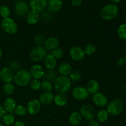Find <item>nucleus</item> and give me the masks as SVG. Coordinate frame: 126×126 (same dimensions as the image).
<instances>
[{
  "instance_id": "29",
  "label": "nucleus",
  "mask_w": 126,
  "mask_h": 126,
  "mask_svg": "<svg viewBox=\"0 0 126 126\" xmlns=\"http://www.w3.org/2000/svg\"><path fill=\"white\" fill-rule=\"evenodd\" d=\"M2 118V122L6 126H11L14 123V117L12 114H5Z\"/></svg>"
},
{
  "instance_id": "37",
  "label": "nucleus",
  "mask_w": 126,
  "mask_h": 126,
  "mask_svg": "<svg viewBox=\"0 0 126 126\" xmlns=\"http://www.w3.org/2000/svg\"><path fill=\"white\" fill-rule=\"evenodd\" d=\"M34 42H35L37 46H42V45L44 44V42H45L44 36L41 35V34L37 35L34 38Z\"/></svg>"
},
{
  "instance_id": "28",
  "label": "nucleus",
  "mask_w": 126,
  "mask_h": 126,
  "mask_svg": "<svg viewBox=\"0 0 126 126\" xmlns=\"http://www.w3.org/2000/svg\"><path fill=\"white\" fill-rule=\"evenodd\" d=\"M44 78H45L46 80L49 81H55L57 78V74L55 71L53 70H48L46 72L44 73Z\"/></svg>"
},
{
  "instance_id": "35",
  "label": "nucleus",
  "mask_w": 126,
  "mask_h": 126,
  "mask_svg": "<svg viewBox=\"0 0 126 126\" xmlns=\"http://www.w3.org/2000/svg\"><path fill=\"white\" fill-rule=\"evenodd\" d=\"M70 79L73 81H77L79 80L81 78V74L78 70H73L71 71V73L70 75Z\"/></svg>"
},
{
  "instance_id": "11",
  "label": "nucleus",
  "mask_w": 126,
  "mask_h": 126,
  "mask_svg": "<svg viewBox=\"0 0 126 126\" xmlns=\"http://www.w3.org/2000/svg\"><path fill=\"white\" fill-rule=\"evenodd\" d=\"M92 101L94 103L96 106L98 107H104L107 105L108 102V98L107 96L101 92H97V93L94 94L92 97Z\"/></svg>"
},
{
  "instance_id": "43",
  "label": "nucleus",
  "mask_w": 126,
  "mask_h": 126,
  "mask_svg": "<svg viewBox=\"0 0 126 126\" xmlns=\"http://www.w3.org/2000/svg\"><path fill=\"white\" fill-rule=\"evenodd\" d=\"M5 114H6V111L4 110L2 106L0 105V119L2 118Z\"/></svg>"
},
{
  "instance_id": "38",
  "label": "nucleus",
  "mask_w": 126,
  "mask_h": 126,
  "mask_svg": "<svg viewBox=\"0 0 126 126\" xmlns=\"http://www.w3.org/2000/svg\"><path fill=\"white\" fill-rule=\"evenodd\" d=\"M30 87L33 91H38L41 88V82L38 79H33L30 82Z\"/></svg>"
},
{
  "instance_id": "23",
  "label": "nucleus",
  "mask_w": 126,
  "mask_h": 126,
  "mask_svg": "<svg viewBox=\"0 0 126 126\" xmlns=\"http://www.w3.org/2000/svg\"><path fill=\"white\" fill-rule=\"evenodd\" d=\"M87 91L89 94H95L97 93L100 89V84L97 80L92 79L87 83Z\"/></svg>"
},
{
  "instance_id": "2",
  "label": "nucleus",
  "mask_w": 126,
  "mask_h": 126,
  "mask_svg": "<svg viewBox=\"0 0 126 126\" xmlns=\"http://www.w3.org/2000/svg\"><path fill=\"white\" fill-rule=\"evenodd\" d=\"M118 8L114 4H108L105 6L100 12V16L105 20H111L118 16Z\"/></svg>"
},
{
  "instance_id": "24",
  "label": "nucleus",
  "mask_w": 126,
  "mask_h": 126,
  "mask_svg": "<svg viewBox=\"0 0 126 126\" xmlns=\"http://www.w3.org/2000/svg\"><path fill=\"white\" fill-rule=\"evenodd\" d=\"M54 101L58 107H64L67 104L68 98L64 94H59L54 97Z\"/></svg>"
},
{
  "instance_id": "4",
  "label": "nucleus",
  "mask_w": 126,
  "mask_h": 126,
  "mask_svg": "<svg viewBox=\"0 0 126 126\" xmlns=\"http://www.w3.org/2000/svg\"><path fill=\"white\" fill-rule=\"evenodd\" d=\"M124 108V102L120 98H116L108 103L107 105V111L108 114L113 116H117L123 112Z\"/></svg>"
},
{
  "instance_id": "19",
  "label": "nucleus",
  "mask_w": 126,
  "mask_h": 126,
  "mask_svg": "<svg viewBox=\"0 0 126 126\" xmlns=\"http://www.w3.org/2000/svg\"><path fill=\"white\" fill-rule=\"evenodd\" d=\"M54 96L53 94L50 92H44L39 97V101L41 104L43 105H47L52 103L54 100Z\"/></svg>"
},
{
  "instance_id": "30",
  "label": "nucleus",
  "mask_w": 126,
  "mask_h": 126,
  "mask_svg": "<svg viewBox=\"0 0 126 126\" xmlns=\"http://www.w3.org/2000/svg\"><path fill=\"white\" fill-rule=\"evenodd\" d=\"M41 88L44 92H50L53 89V85L51 82L45 80L41 83Z\"/></svg>"
},
{
  "instance_id": "49",
  "label": "nucleus",
  "mask_w": 126,
  "mask_h": 126,
  "mask_svg": "<svg viewBox=\"0 0 126 126\" xmlns=\"http://www.w3.org/2000/svg\"><path fill=\"white\" fill-rule=\"evenodd\" d=\"M0 126H4L3 125H2V124H0Z\"/></svg>"
},
{
  "instance_id": "16",
  "label": "nucleus",
  "mask_w": 126,
  "mask_h": 126,
  "mask_svg": "<svg viewBox=\"0 0 126 126\" xmlns=\"http://www.w3.org/2000/svg\"><path fill=\"white\" fill-rule=\"evenodd\" d=\"M30 74L32 77L35 79H41L44 75V71L41 66L39 65H34L30 69Z\"/></svg>"
},
{
  "instance_id": "13",
  "label": "nucleus",
  "mask_w": 126,
  "mask_h": 126,
  "mask_svg": "<svg viewBox=\"0 0 126 126\" xmlns=\"http://www.w3.org/2000/svg\"><path fill=\"white\" fill-rule=\"evenodd\" d=\"M47 2V0H29V4L32 10L39 12L45 9Z\"/></svg>"
},
{
  "instance_id": "42",
  "label": "nucleus",
  "mask_w": 126,
  "mask_h": 126,
  "mask_svg": "<svg viewBox=\"0 0 126 126\" xmlns=\"http://www.w3.org/2000/svg\"><path fill=\"white\" fill-rule=\"evenodd\" d=\"M89 126H100V124L96 120L92 119L89 123Z\"/></svg>"
},
{
  "instance_id": "45",
  "label": "nucleus",
  "mask_w": 126,
  "mask_h": 126,
  "mask_svg": "<svg viewBox=\"0 0 126 126\" xmlns=\"http://www.w3.org/2000/svg\"><path fill=\"white\" fill-rule=\"evenodd\" d=\"M113 3H118L119 2H120L121 0H111Z\"/></svg>"
},
{
  "instance_id": "32",
  "label": "nucleus",
  "mask_w": 126,
  "mask_h": 126,
  "mask_svg": "<svg viewBox=\"0 0 126 126\" xmlns=\"http://www.w3.org/2000/svg\"><path fill=\"white\" fill-rule=\"evenodd\" d=\"M14 112L17 116H22L27 114V108L23 105H18L16 106V108L14 110Z\"/></svg>"
},
{
  "instance_id": "48",
  "label": "nucleus",
  "mask_w": 126,
  "mask_h": 126,
  "mask_svg": "<svg viewBox=\"0 0 126 126\" xmlns=\"http://www.w3.org/2000/svg\"><path fill=\"white\" fill-rule=\"evenodd\" d=\"M12 1H19L20 0H12Z\"/></svg>"
},
{
  "instance_id": "7",
  "label": "nucleus",
  "mask_w": 126,
  "mask_h": 126,
  "mask_svg": "<svg viewBox=\"0 0 126 126\" xmlns=\"http://www.w3.org/2000/svg\"><path fill=\"white\" fill-rule=\"evenodd\" d=\"M72 95L75 100L81 101L86 100L89 95V93L85 87L78 86L73 90Z\"/></svg>"
},
{
  "instance_id": "6",
  "label": "nucleus",
  "mask_w": 126,
  "mask_h": 126,
  "mask_svg": "<svg viewBox=\"0 0 126 126\" xmlns=\"http://www.w3.org/2000/svg\"><path fill=\"white\" fill-rule=\"evenodd\" d=\"M47 55L46 49L43 46H36L30 53V59L35 62H39L44 59Z\"/></svg>"
},
{
  "instance_id": "36",
  "label": "nucleus",
  "mask_w": 126,
  "mask_h": 126,
  "mask_svg": "<svg viewBox=\"0 0 126 126\" xmlns=\"http://www.w3.org/2000/svg\"><path fill=\"white\" fill-rule=\"evenodd\" d=\"M64 52L63 50L60 48H57V49H54L52 52V55L56 59H60L63 56Z\"/></svg>"
},
{
  "instance_id": "21",
  "label": "nucleus",
  "mask_w": 126,
  "mask_h": 126,
  "mask_svg": "<svg viewBox=\"0 0 126 126\" xmlns=\"http://www.w3.org/2000/svg\"><path fill=\"white\" fill-rule=\"evenodd\" d=\"M16 107V102L12 97H9L4 102V109L6 111L12 113Z\"/></svg>"
},
{
  "instance_id": "46",
  "label": "nucleus",
  "mask_w": 126,
  "mask_h": 126,
  "mask_svg": "<svg viewBox=\"0 0 126 126\" xmlns=\"http://www.w3.org/2000/svg\"><path fill=\"white\" fill-rule=\"evenodd\" d=\"M2 50H1V49H0V58H1V56H2Z\"/></svg>"
},
{
  "instance_id": "27",
  "label": "nucleus",
  "mask_w": 126,
  "mask_h": 126,
  "mask_svg": "<svg viewBox=\"0 0 126 126\" xmlns=\"http://www.w3.org/2000/svg\"><path fill=\"white\" fill-rule=\"evenodd\" d=\"M118 36L122 40H126V23H123L118 30Z\"/></svg>"
},
{
  "instance_id": "44",
  "label": "nucleus",
  "mask_w": 126,
  "mask_h": 126,
  "mask_svg": "<svg viewBox=\"0 0 126 126\" xmlns=\"http://www.w3.org/2000/svg\"><path fill=\"white\" fill-rule=\"evenodd\" d=\"M14 126H25V123L23 121H18L16 122Z\"/></svg>"
},
{
  "instance_id": "1",
  "label": "nucleus",
  "mask_w": 126,
  "mask_h": 126,
  "mask_svg": "<svg viewBox=\"0 0 126 126\" xmlns=\"http://www.w3.org/2000/svg\"><path fill=\"white\" fill-rule=\"evenodd\" d=\"M71 81L69 78L65 76H60L55 80L54 87L59 94H65L70 89Z\"/></svg>"
},
{
  "instance_id": "22",
  "label": "nucleus",
  "mask_w": 126,
  "mask_h": 126,
  "mask_svg": "<svg viewBox=\"0 0 126 126\" xmlns=\"http://www.w3.org/2000/svg\"><path fill=\"white\" fill-rule=\"evenodd\" d=\"M58 71L59 73L61 74L62 76H67L70 75L72 71V68L70 64L66 62H64L59 65L58 68Z\"/></svg>"
},
{
  "instance_id": "41",
  "label": "nucleus",
  "mask_w": 126,
  "mask_h": 126,
  "mask_svg": "<svg viewBox=\"0 0 126 126\" xmlns=\"http://www.w3.org/2000/svg\"><path fill=\"white\" fill-rule=\"evenodd\" d=\"M117 64L119 66H123L124 63H125V61H124V59L123 57H120L119 59H118L116 61Z\"/></svg>"
},
{
  "instance_id": "26",
  "label": "nucleus",
  "mask_w": 126,
  "mask_h": 126,
  "mask_svg": "<svg viewBox=\"0 0 126 126\" xmlns=\"http://www.w3.org/2000/svg\"><path fill=\"white\" fill-rule=\"evenodd\" d=\"M108 116H109V114H108L107 110H102L99 111L97 113V120L100 123H105L108 120Z\"/></svg>"
},
{
  "instance_id": "3",
  "label": "nucleus",
  "mask_w": 126,
  "mask_h": 126,
  "mask_svg": "<svg viewBox=\"0 0 126 126\" xmlns=\"http://www.w3.org/2000/svg\"><path fill=\"white\" fill-rule=\"evenodd\" d=\"M16 84L21 87H25L30 83L32 75L27 70H21L17 71L14 78Z\"/></svg>"
},
{
  "instance_id": "25",
  "label": "nucleus",
  "mask_w": 126,
  "mask_h": 126,
  "mask_svg": "<svg viewBox=\"0 0 126 126\" xmlns=\"http://www.w3.org/2000/svg\"><path fill=\"white\" fill-rule=\"evenodd\" d=\"M69 121L71 125L76 126L79 125L82 121V116L78 112H73L69 117Z\"/></svg>"
},
{
  "instance_id": "39",
  "label": "nucleus",
  "mask_w": 126,
  "mask_h": 126,
  "mask_svg": "<svg viewBox=\"0 0 126 126\" xmlns=\"http://www.w3.org/2000/svg\"><path fill=\"white\" fill-rule=\"evenodd\" d=\"M19 67V64L16 61H12L10 62L9 63V68L11 69L12 71H15V70H17L18 69V68Z\"/></svg>"
},
{
  "instance_id": "33",
  "label": "nucleus",
  "mask_w": 126,
  "mask_h": 126,
  "mask_svg": "<svg viewBox=\"0 0 126 126\" xmlns=\"http://www.w3.org/2000/svg\"><path fill=\"white\" fill-rule=\"evenodd\" d=\"M0 15L4 18L9 17L10 15V9L8 6L6 5H2L0 7Z\"/></svg>"
},
{
  "instance_id": "40",
  "label": "nucleus",
  "mask_w": 126,
  "mask_h": 126,
  "mask_svg": "<svg viewBox=\"0 0 126 126\" xmlns=\"http://www.w3.org/2000/svg\"><path fill=\"white\" fill-rule=\"evenodd\" d=\"M71 2L74 6H79L82 3V0H71Z\"/></svg>"
},
{
  "instance_id": "18",
  "label": "nucleus",
  "mask_w": 126,
  "mask_h": 126,
  "mask_svg": "<svg viewBox=\"0 0 126 126\" xmlns=\"http://www.w3.org/2000/svg\"><path fill=\"white\" fill-rule=\"evenodd\" d=\"M44 64L48 70H53L57 66V60L52 54H47L44 59Z\"/></svg>"
},
{
  "instance_id": "12",
  "label": "nucleus",
  "mask_w": 126,
  "mask_h": 126,
  "mask_svg": "<svg viewBox=\"0 0 126 126\" xmlns=\"http://www.w3.org/2000/svg\"><path fill=\"white\" fill-rule=\"evenodd\" d=\"M41 108V104L39 102V100L33 99L28 102L27 108V113L32 115L36 114L39 112Z\"/></svg>"
},
{
  "instance_id": "34",
  "label": "nucleus",
  "mask_w": 126,
  "mask_h": 126,
  "mask_svg": "<svg viewBox=\"0 0 126 126\" xmlns=\"http://www.w3.org/2000/svg\"><path fill=\"white\" fill-rule=\"evenodd\" d=\"M96 50L95 46L92 44H89L86 46L84 48V51L85 54L87 55H91L95 53Z\"/></svg>"
},
{
  "instance_id": "47",
  "label": "nucleus",
  "mask_w": 126,
  "mask_h": 126,
  "mask_svg": "<svg viewBox=\"0 0 126 126\" xmlns=\"http://www.w3.org/2000/svg\"><path fill=\"white\" fill-rule=\"evenodd\" d=\"M124 61H125V63H126V55L125 57H124Z\"/></svg>"
},
{
  "instance_id": "10",
  "label": "nucleus",
  "mask_w": 126,
  "mask_h": 126,
  "mask_svg": "<svg viewBox=\"0 0 126 126\" xmlns=\"http://www.w3.org/2000/svg\"><path fill=\"white\" fill-rule=\"evenodd\" d=\"M70 55L73 60L79 62L83 60L86 54L82 48L80 47L75 46L70 49Z\"/></svg>"
},
{
  "instance_id": "17",
  "label": "nucleus",
  "mask_w": 126,
  "mask_h": 126,
  "mask_svg": "<svg viewBox=\"0 0 126 126\" xmlns=\"http://www.w3.org/2000/svg\"><path fill=\"white\" fill-rule=\"evenodd\" d=\"M62 6V0H49L47 2V7L50 12H56L61 10Z\"/></svg>"
},
{
  "instance_id": "8",
  "label": "nucleus",
  "mask_w": 126,
  "mask_h": 126,
  "mask_svg": "<svg viewBox=\"0 0 126 126\" xmlns=\"http://www.w3.org/2000/svg\"><path fill=\"white\" fill-rule=\"evenodd\" d=\"M80 114L82 118L87 120H92L95 115V110L90 105H84L80 109Z\"/></svg>"
},
{
  "instance_id": "20",
  "label": "nucleus",
  "mask_w": 126,
  "mask_h": 126,
  "mask_svg": "<svg viewBox=\"0 0 126 126\" xmlns=\"http://www.w3.org/2000/svg\"><path fill=\"white\" fill-rule=\"evenodd\" d=\"M26 20L30 25L36 24L39 20V12L34 10H32L27 13Z\"/></svg>"
},
{
  "instance_id": "5",
  "label": "nucleus",
  "mask_w": 126,
  "mask_h": 126,
  "mask_svg": "<svg viewBox=\"0 0 126 126\" xmlns=\"http://www.w3.org/2000/svg\"><path fill=\"white\" fill-rule=\"evenodd\" d=\"M1 27L6 33L9 34H13L17 33L18 27L17 23L12 18L7 17L4 18L1 22Z\"/></svg>"
},
{
  "instance_id": "15",
  "label": "nucleus",
  "mask_w": 126,
  "mask_h": 126,
  "mask_svg": "<svg viewBox=\"0 0 126 126\" xmlns=\"http://www.w3.org/2000/svg\"><path fill=\"white\" fill-rule=\"evenodd\" d=\"M44 48L48 50H54L59 45V41L55 37H49L44 42Z\"/></svg>"
},
{
  "instance_id": "31",
  "label": "nucleus",
  "mask_w": 126,
  "mask_h": 126,
  "mask_svg": "<svg viewBox=\"0 0 126 126\" xmlns=\"http://www.w3.org/2000/svg\"><path fill=\"white\" fill-rule=\"evenodd\" d=\"M4 92L7 95H12L15 91V86L11 82L6 83L3 87Z\"/></svg>"
},
{
  "instance_id": "14",
  "label": "nucleus",
  "mask_w": 126,
  "mask_h": 126,
  "mask_svg": "<svg viewBox=\"0 0 126 126\" xmlns=\"http://www.w3.org/2000/svg\"><path fill=\"white\" fill-rule=\"evenodd\" d=\"M0 78L6 83L11 82L14 78L13 71L9 68H3L0 70Z\"/></svg>"
},
{
  "instance_id": "9",
  "label": "nucleus",
  "mask_w": 126,
  "mask_h": 126,
  "mask_svg": "<svg viewBox=\"0 0 126 126\" xmlns=\"http://www.w3.org/2000/svg\"><path fill=\"white\" fill-rule=\"evenodd\" d=\"M28 4L26 1H19L15 5L14 11L17 16L23 17L27 16L28 12Z\"/></svg>"
}]
</instances>
